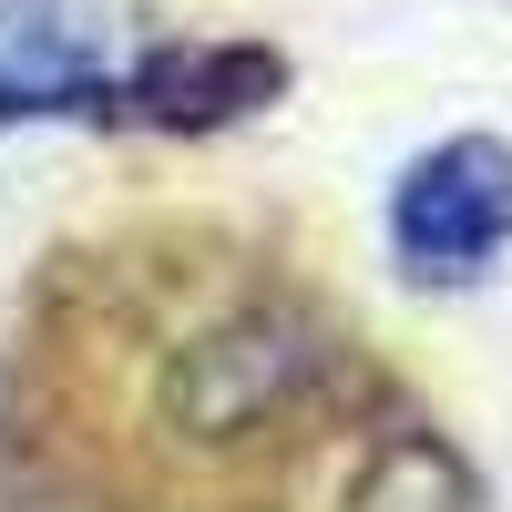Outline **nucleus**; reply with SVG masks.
<instances>
[{
	"instance_id": "obj_1",
	"label": "nucleus",
	"mask_w": 512,
	"mask_h": 512,
	"mask_svg": "<svg viewBox=\"0 0 512 512\" xmlns=\"http://www.w3.org/2000/svg\"><path fill=\"white\" fill-rule=\"evenodd\" d=\"M359 390V338L205 226L62 246L11 359V441L93 512H256Z\"/></svg>"
},
{
	"instance_id": "obj_2",
	"label": "nucleus",
	"mask_w": 512,
	"mask_h": 512,
	"mask_svg": "<svg viewBox=\"0 0 512 512\" xmlns=\"http://www.w3.org/2000/svg\"><path fill=\"white\" fill-rule=\"evenodd\" d=\"M154 52L144 0H0V123L113 113Z\"/></svg>"
},
{
	"instance_id": "obj_3",
	"label": "nucleus",
	"mask_w": 512,
	"mask_h": 512,
	"mask_svg": "<svg viewBox=\"0 0 512 512\" xmlns=\"http://www.w3.org/2000/svg\"><path fill=\"white\" fill-rule=\"evenodd\" d=\"M390 246H400L410 277H441V287L482 277L512 246V144L502 134L431 144L400 175V195H390Z\"/></svg>"
},
{
	"instance_id": "obj_4",
	"label": "nucleus",
	"mask_w": 512,
	"mask_h": 512,
	"mask_svg": "<svg viewBox=\"0 0 512 512\" xmlns=\"http://www.w3.org/2000/svg\"><path fill=\"white\" fill-rule=\"evenodd\" d=\"M277 93H287V62L267 52V41H154L113 113L164 123V134H216V123L277 103Z\"/></svg>"
},
{
	"instance_id": "obj_5",
	"label": "nucleus",
	"mask_w": 512,
	"mask_h": 512,
	"mask_svg": "<svg viewBox=\"0 0 512 512\" xmlns=\"http://www.w3.org/2000/svg\"><path fill=\"white\" fill-rule=\"evenodd\" d=\"M338 512H482V482L441 431H379Z\"/></svg>"
}]
</instances>
